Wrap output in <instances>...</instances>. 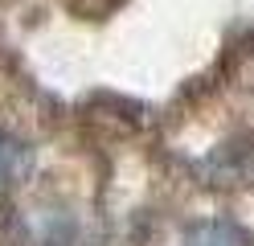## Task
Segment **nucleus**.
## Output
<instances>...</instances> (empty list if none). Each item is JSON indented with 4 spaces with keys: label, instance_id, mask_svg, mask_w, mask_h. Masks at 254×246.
Segmentation results:
<instances>
[{
    "label": "nucleus",
    "instance_id": "1",
    "mask_svg": "<svg viewBox=\"0 0 254 246\" xmlns=\"http://www.w3.org/2000/svg\"><path fill=\"white\" fill-rule=\"evenodd\" d=\"M181 246H254V234L234 218H201L185 226Z\"/></svg>",
    "mask_w": 254,
    "mask_h": 246
},
{
    "label": "nucleus",
    "instance_id": "2",
    "mask_svg": "<svg viewBox=\"0 0 254 246\" xmlns=\"http://www.w3.org/2000/svg\"><path fill=\"white\" fill-rule=\"evenodd\" d=\"M25 164H29L25 144L8 140V136H0V189H4V185H12V180H21Z\"/></svg>",
    "mask_w": 254,
    "mask_h": 246
}]
</instances>
